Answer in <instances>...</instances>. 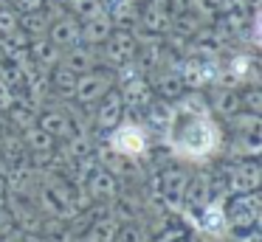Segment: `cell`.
I'll use <instances>...</instances> for the list:
<instances>
[{"label":"cell","mask_w":262,"mask_h":242,"mask_svg":"<svg viewBox=\"0 0 262 242\" xmlns=\"http://www.w3.org/2000/svg\"><path fill=\"white\" fill-rule=\"evenodd\" d=\"M164 138L175 158L203 163L223 146V127L211 113H189L175 107V118Z\"/></svg>","instance_id":"6da1fadb"},{"label":"cell","mask_w":262,"mask_h":242,"mask_svg":"<svg viewBox=\"0 0 262 242\" xmlns=\"http://www.w3.org/2000/svg\"><path fill=\"white\" fill-rule=\"evenodd\" d=\"M223 219L226 231L239 242L259 239V219H262V197L259 191H245V194H228L223 200Z\"/></svg>","instance_id":"7a4b0ae2"},{"label":"cell","mask_w":262,"mask_h":242,"mask_svg":"<svg viewBox=\"0 0 262 242\" xmlns=\"http://www.w3.org/2000/svg\"><path fill=\"white\" fill-rule=\"evenodd\" d=\"M149 144H152V135L147 133V127L141 121H136V118H127V116L107 133V149L119 158H127V161H141V158H147Z\"/></svg>","instance_id":"3957f363"},{"label":"cell","mask_w":262,"mask_h":242,"mask_svg":"<svg viewBox=\"0 0 262 242\" xmlns=\"http://www.w3.org/2000/svg\"><path fill=\"white\" fill-rule=\"evenodd\" d=\"M223 194H245V191H259L262 186V166L256 158H237L220 166V174H214Z\"/></svg>","instance_id":"277c9868"},{"label":"cell","mask_w":262,"mask_h":242,"mask_svg":"<svg viewBox=\"0 0 262 242\" xmlns=\"http://www.w3.org/2000/svg\"><path fill=\"white\" fill-rule=\"evenodd\" d=\"M189 172L183 166H164L149 180V200L161 203L169 214H178L183 208V191H186Z\"/></svg>","instance_id":"5b68a950"},{"label":"cell","mask_w":262,"mask_h":242,"mask_svg":"<svg viewBox=\"0 0 262 242\" xmlns=\"http://www.w3.org/2000/svg\"><path fill=\"white\" fill-rule=\"evenodd\" d=\"M136 45H138V39L133 28L113 26L107 39L99 45V65H104L107 71H119L121 65L136 59Z\"/></svg>","instance_id":"8992f818"},{"label":"cell","mask_w":262,"mask_h":242,"mask_svg":"<svg viewBox=\"0 0 262 242\" xmlns=\"http://www.w3.org/2000/svg\"><path fill=\"white\" fill-rule=\"evenodd\" d=\"M178 73H181L186 90H206L214 84L217 73H220V59H209L200 54H183L178 59Z\"/></svg>","instance_id":"52a82bcc"},{"label":"cell","mask_w":262,"mask_h":242,"mask_svg":"<svg viewBox=\"0 0 262 242\" xmlns=\"http://www.w3.org/2000/svg\"><path fill=\"white\" fill-rule=\"evenodd\" d=\"M113 84H116V76L107 68H93V71H88V73H79V76H76L74 101L82 107H91V104H96Z\"/></svg>","instance_id":"ba28073f"},{"label":"cell","mask_w":262,"mask_h":242,"mask_svg":"<svg viewBox=\"0 0 262 242\" xmlns=\"http://www.w3.org/2000/svg\"><path fill=\"white\" fill-rule=\"evenodd\" d=\"M116 87H119L121 93V101H124V110L127 116H141L144 110H147V104L155 99L152 93V84H149V76L147 73H133V76L121 79V82H116Z\"/></svg>","instance_id":"9c48e42d"},{"label":"cell","mask_w":262,"mask_h":242,"mask_svg":"<svg viewBox=\"0 0 262 242\" xmlns=\"http://www.w3.org/2000/svg\"><path fill=\"white\" fill-rule=\"evenodd\" d=\"M127 116V110H124V101H121V93H119V87H110L107 93L102 96V99L93 104V124H96V129L99 133H104L107 135L110 129L116 127V124L121 121V118Z\"/></svg>","instance_id":"30bf717a"},{"label":"cell","mask_w":262,"mask_h":242,"mask_svg":"<svg viewBox=\"0 0 262 242\" xmlns=\"http://www.w3.org/2000/svg\"><path fill=\"white\" fill-rule=\"evenodd\" d=\"M217 197L214 191V178L211 172H194L186 180V191H183V208L181 211H198L206 203H211Z\"/></svg>","instance_id":"8fae6325"},{"label":"cell","mask_w":262,"mask_h":242,"mask_svg":"<svg viewBox=\"0 0 262 242\" xmlns=\"http://www.w3.org/2000/svg\"><path fill=\"white\" fill-rule=\"evenodd\" d=\"M85 191H88V197H91L93 203H110L116 194L121 191V183H119V174L116 172H110L107 166H102L99 163L96 169L91 172V178L85 180Z\"/></svg>","instance_id":"7c38bea8"},{"label":"cell","mask_w":262,"mask_h":242,"mask_svg":"<svg viewBox=\"0 0 262 242\" xmlns=\"http://www.w3.org/2000/svg\"><path fill=\"white\" fill-rule=\"evenodd\" d=\"M37 127L46 129L51 138L65 141L71 133H76V121H74V113L65 110V107H48V110L37 113Z\"/></svg>","instance_id":"4fadbf2b"},{"label":"cell","mask_w":262,"mask_h":242,"mask_svg":"<svg viewBox=\"0 0 262 242\" xmlns=\"http://www.w3.org/2000/svg\"><path fill=\"white\" fill-rule=\"evenodd\" d=\"M79 26L82 23L76 20L71 11H59V14L51 17V26H48L46 37L51 39L59 51H65V48H71V45L79 42Z\"/></svg>","instance_id":"5bb4252c"},{"label":"cell","mask_w":262,"mask_h":242,"mask_svg":"<svg viewBox=\"0 0 262 242\" xmlns=\"http://www.w3.org/2000/svg\"><path fill=\"white\" fill-rule=\"evenodd\" d=\"M209 101V113L217 118V121H226L231 118L239 107V87H228V84H211V93L206 96Z\"/></svg>","instance_id":"9a60e30c"},{"label":"cell","mask_w":262,"mask_h":242,"mask_svg":"<svg viewBox=\"0 0 262 242\" xmlns=\"http://www.w3.org/2000/svg\"><path fill=\"white\" fill-rule=\"evenodd\" d=\"M149 84H152V93L164 101H178L186 93V84H183L181 73H178V65H161V71H155Z\"/></svg>","instance_id":"2e32d148"},{"label":"cell","mask_w":262,"mask_h":242,"mask_svg":"<svg viewBox=\"0 0 262 242\" xmlns=\"http://www.w3.org/2000/svg\"><path fill=\"white\" fill-rule=\"evenodd\" d=\"M59 62L79 76V73H88V71H93V68H99V48H91V45H85V42H76V45H71V48L62 51Z\"/></svg>","instance_id":"e0dca14e"},{"label":"cell","mask_w":262,"mask_h":242,"mask_svg":"<svg viewBox=\"0 0 262 242\" xmlns=\"http://www.w3.org/2000/svg\"><path fill=\"white\" fill-rule=\"evenodd\" d=\"M141 116H144V127H147V133H149V135H152V133L164 135L166 129H169L172 118H175V104H172V101H164V99H158V96H155V99L147 104V110H144Z\"/></svg>","instance_id":"ac0fdd59"},{"label":"cell","mask_w":262,"mask_h":242,"mask_svg":"<svg viewBox=\"0 0 262 242\" xmlns=\"http://www.w3.org/2000/svg\"><path fill=\"white\" fill-rule=\"evenodd\" d=\"M169 17H172L169 9L141 3V6H138V23H136V28H141V31H147V34H158V37H164V34L169 31Z\"/></svg>","instance_id":"d6986e66"},{"label":"cell","mask_w":262,"mask_h":242,"mask_svg":"<svg viewBox=\"0 0 262 242\" xmlns=\"http://www.w3.org/2000/svg\"><path fill=\"white\" fill-rule=\"evenodd\" d=\"M74 90H76V73L71 68H65L62 62L48 71V96H57L59 101H74Z\"/></svg>","instance_id":"ffe728a7"},{"label":"cell","mask_w":262,"mask_h":242,"mask_svg":"<svg viewBox=\"0 0 262 242\" xmlns=\"http://www.w3.org/2000/svg\"><path fill=\"white\" fill-rule=\"evenodd\" d=\"M20 141H23L26 152H29V161H31V158H37V155H46V152H54L59 146V141L51 138L46 129L37 127V121L20 129Z\"/></svg>","instance_id":"44dd1931"},{"label":"cell","mask_w":262,"mask_h":242,"mask_svg":"<svg viewBox=\"0 0 262 242\" xmlns=\"http://www.w3.org/2000/svg\"><path fill=\"white\" fill-rule=\"evenodd\" d=\"M37 113H40V107H37L34 101L26 99L23 93H14L12 96V104L6 107V113H3V116L12 121L14 129H23V127H29V124L37 121Z\"/></svg>","instance_id":"7402d4cb"},{"label":"cell","mask_w":262,"mask_h":242,"mask_svg":"<svg viewBox=\"0 0 262 242\" xmlns=\"http://www.w3.org/2000/svg\"><path fill=\"white\" fill-rule=\"evenodd\" d=\"M226 152L231 155V161H237V158H259L262 133H231V141L226 144Z\"/></svg>","instance_id":"603a6c76"},{"label":"cell","mask_w":262,"mask_h":242,"mask_svg":"<svg viewBox=\"0 0 262 242\" xmlns=\"http://www.w3.org/2000/svg\"><path fill=\"white\" fill-rule=\"evenodd\" d=\"M59 56H62V51H59L46 34H42V37H34L29 42V59H31V65H37V68L51 71V68L59 62Z\"/></svg>","instance_id":"cb8c5ba5"},{"label":"cell","mask_w":262,"mask_h":242,"mask_svg":"<svg viewBox=\"0 0 262 242\" xmlns=\"http://www.w3.org/2000/svg\"><path fill=\"white\" fill-rule=\"evenodd\" d=\"M110 31H113V20H110V14L104 11V14L93 17V20H85L79 26V42L91 45V48H99V45L107 39Z\"/></svg>","instance_id":"d4e9b609"},{"label":"cell","mask_w":262,"mask_h":242,"mask_svg":"<svg viewBox=\"0 0 262 242\" xmlns=\"http://www.w3.org/2000/svg\"><path fill=\"white\" fill-rule=\"evenodd\" d=\"M119 225L121 223L107 211V214H102V217H96L85 231H82L79 242H113L116 234H119Z\"/></svg>","instance_id":"484cf974"},{"label":"cell","mask_w":262,"mask_h":242,"mask_svg":"<svg viewBox=\"0 0 262 242\" xmlns=\"http://www.w3.org/2000/svg\"><path fill=\"white\" fill-rule=\"evenodd\" d=\"M54 14H57V11L51 9V3H46L42 9H37V11L20 14L17 28H20V31H26L31 39H34V37H42V34L48 31V26H51V17H54Z\"/></svg>","instance_id":"4316f807"},{"label":"cell","mask_w":262,"mask_h":242,"mask_svg":"<svg viewBox=\"0 0 262 242\" xmlns=\"http://www.w3.org/2000/svg\"><path fill=\"white\" fill-rule=\"evenodd\" d=\"M200 26H203V20H200V17L194 14L192 9H186V6H183V9H175V11H172V17H169V31H166V34H175V37H181V39H189Z\"/></svg>","instance_id":"83f0119b"},{"label":"cell","mask_w":262,"mask_h":242,"mask_svg":"<svg viewBox=\"0 0 262 242\" xmlns=\"http://www.w3.org/2000/svg\"><path fill=\"white\" fill-rule=\"evenodd\" d=\"M228 133H262V116L248 110H237L231 118H226Z\"/></svg>","instance_id":"f1b7e54d"},{"label":"cell","mask_w":262,"mask_h":242,"mask_svg":"<svg viewBox=\"0 0 262 242\" xmlns=\"http://www.w3.org/2000/svg\"><path fill=\"white\" fill-rule=\"evenodd\" d=\"M65 3H68V11L79 23L93 20V17L104 14V3H102V0H65Z\"/></svg>","instance_id":"f546056e"},{"label":"cell","mask_w":262,"mask_h":242,"mask_svg":"<svg viewBox=\"0 0 262 242\" xmlns=\"http://www.w3.org/2000/svg\"><path fill=\"white\" fill-rule=\"evenodd\" d=\"M186 9H192L203 23H214L217 14L223 11V0H183Z\"/></svg>","instance_id":"4dcf8cb0"},{"label":"cell","mask_w":262,"mask_h":242,"mask_svg":"<svg viewBox=\"0 0 262 242\" xmlns=\"http://www.w3.org/2000/svg\"><path fill=\"white\" fill-rule=\"evenodd\" d=\"M113 242H152V236H149V228H144L141 223H121L119 225V234H116Z\"/></svg>","instance_id":"1f68e13d"},{"label":"cell","mask_w":262,"mask_h":242,"mask_svg":"<svg viewBox=\"0 0 262 242\" xmlns=\"http://www.w3.org/2000/svg\"><path fill=\"white\" fill-rule=\"evenodd\" d=\"M239 107L262 116V87L259 84H245V87H239Z\"/></svg>","instance_id":"d6a6232c"},{"label":"cell","mask_w":262,"mask_h":242,"mask_svg":"<svg viewBox=\"0 0 262 242\" xmlns=\"http://www.w3.org/2000/svg\"><path fill=\"white\" fill-rule=\"evenodd\" d=\"M17 23H20V11L14 9L12 3L0 6V37H6V34L17 31Z\"/></svg>","instance_id":"836d02e7"},{"label":"cell","mask_w":262,"mask_h":242,"mask_svg":"<svg viewBox=\"0 0 262 242\" xmlns=\"http://www.w3.org/2000/svg\"><path fill=\"white\" fill-rule=\"evenodd\" d=\"M48 0H12V6L20 11V14H29V11H37V9H42Z\"/></svg>","instance_id":"e575fe53"},{"label":"cell","mask_w":262,"mask_h":242,"mask_svg":"<svg viewBox=\"0 0 262 242\" xmlns=\"http://www.w3.org/2000/svg\"><path fill=\"white\" fill-rule=\"evenodd\" d=\"M12 96H14V90L3 82V76H0V116H3V113H6V107L12 104Z\"/></svg>","instance_id":"d590c367"},{"label":"cell","mask_w":262,"mask_h":242,"mask_svg":"<svg viewBox=\"0 0 262 242\" xmlns=\"http://www.w3.org/2000/svg\"><path fill=\"white\" fill-rule=\"evenodd\" d=\"M178 242H211V236L203 234V231H198V228H186V234H183Z\"/></svg>","instance_id":"8d00e7d4"},{"label":"cell","mask_w":262,"mask_h":242,"mask_svg":"<svg viewBox=\"0 0 262 242\" xmlns=\"http://www.w3.org/2000/svg\"><path fill=\"white\" fill-rule=\"evenodd\" d=\"M9 200V180H6V166H0V208H6Z\"/></svg>","instance_id":"74e56055"},{"label":"cell","mask_w":262,"mask_h":242,"mask_svg":"<svg viewBox=\"0 0 262 242\" xmlns=\"http://www.w3.org/2000/svg\"><path fill=\"white\" fill-rule=\"evenodd\" d=\"M141 3H149V6H161V9H169V11H175V0H141Z\"/></svg>","instance_id":"f35d334b"},{"label":"cell","mask_w":262,"mask_h":242,"mask_svg":"<svg viewBox=\"0 0 262 242\" xmlns=\"http://www.w3.org/2000/svg\"><path fill=\"white\" fill-rule=\"evenodd\" d=\"M23 236H29V239H31V242H48V239H46V236H40V234H23Z\"/></svg>","instance_id":"ab89813d"},{"label":"cell","mask_w":262,"mask_h":242,"mask_svg":"<svg viewBox=\"0 0 262 242\" xmlns=\"http://www.w3.org/2000/svg\"><path fill=\"white\" fill-rule=\"evenodd\" d=\"M3 133H6V129H3V116H0V135H3Z\"/></svg>","instance_id":"60d3db41"},{"label":"cell","mask_w":262,"mask_h":242,"mask_svg":"<svg viewBox=\"0 0 262 242\" xmlns=\"http://www.w3.org/2000/svg\"><path fill=\"white\" fill-rule=\"evenodd\" d=\"M48 3H65V0H48Z\"/></svg>","instance_id":"b9f144b4"},{"label":"cell","mask_w":262,"mask_h":242,"mask_svg":"<svg viewBox=\"0 0 262 242\" xmlns=\"http://www.w3.org/2000/svg\"><path fill=\"white\" fill-rule=\"evenodd\" d=\"M133 3H141V0H133Z\"/></svg>","instance_id":"7bdbcfd3"},{"label":"cell","mask_w":262,"mask_h":242,"mask_svg":"<svg viewBox=\"0 0 262 242\" xmlns=\"http://www.w3.org/2000/svg\"><path fill=\"white\" fill-rule=\"evenodd\" d=\"M9 3H12V0H9Z\"/></svg>","instance_id":"ee69618b"}]
</instances>
